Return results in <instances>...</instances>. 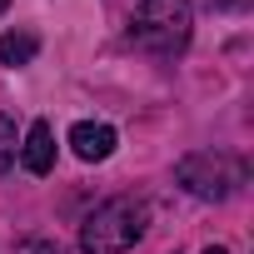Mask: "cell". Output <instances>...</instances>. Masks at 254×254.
Segmentation results:
<instances>
[{
  "mask_svg": "<svg viewBox=\"0 0 254 254\" xmlns=\"http://www.w3.org/2000/svg\"><path fill=\"white\" fill-rule=\"evenodd\" d=\"M175 180L194 194V199H229L244 185V165L229 155H185Z\"/></svg>",
  "mask_w": 254,
  "mask_h": 254,
  "instance_id": "cell-3",
  "label": "cell"
},
{
  "mask_svg": "<svg viewBox=\"0 0 254 254\" xmlns=\"http://www.w3.org/2000/svg\"><path fill=\"white\" fill-rule=\"evenodd\" d=\"M10 165H15V125L0 115V175H5Z\"/></svg>",
  "mask_w": 254,
  "mask_h": 254,
  "instance_id": "cell-7",
  "label": "cell"
},
{
  "mask_svg": "<svg viewBox=\"0 0 254 254\" xmlns=\"http://www.w3.org/2000/svg\"><path fill=\"white\" fill-rule=\"evenodd\" d=\"M204 254H229V249H219V244H209V249H204Z\"/></svg>",
  "mask_w": 254,
  "mask_h": 254,
  "instance_id": "cell-9",
  "label": "cell"
},
{
  "mask_svg": "<svg viewBox=\"0 0 254 254\" xmlns=\"http://www.w3.org/2000/svg\"><path fill=\"white\" fill-rule=\"evenodd\" d=\"M20 165H25V175H50V170H55V130H50L45 120H35L30 130H25Z\"/></svg>",
  "mask_w": 254,
  "mask_h": 254,
  "instance_id": "cell-5",
  "label": "cell"
},
{
  "mask_svg": "<svg viewBox=\"0 0 254 254\" xmlns=\"http://www.w3.org/2000/svg\"><path fill=\"white\" fill-rule=\"evenodd\" d=\"M25 254H60V244H25Z\"/></svg>",
  "mask_w": 254,
  "mask_h": 254,
  "instance_id": "cell-8",
  "label": "cell"
},
{
  "mask_svg": "<svg viewBox=\"0 0 254 254\" xmlns=\"http://www.w3.org/2000/svg\"><path fill=\"white\" fill-rule=\"evenodd\" d=\"M145 239V204L140 199H105L85 224H80V249L85 254H130Z\"/></svg>",
  "mask_w": 254,
  "mask_h": 254,
  "instance_id": "cell-2",
  "label": "cell"
},
{
  "mask_svg": "<svg viewBox=\"0 0 254 254\" xmlns=\"http://www.w3.org/2000/svg\"><path fill=\"white\" fill-rule=\"evenodd\" d=\"M70 150H75L85 165H100V160L115 155V130L100 125V120H80L75 130H70Z\"/></svg>",
  "mask_w": 254,
  "mask_h": 254,
  "instance_id": "cell-4",
  "label": "cell"
},
{
  "mask_svg": "<svg viewBox=\"0 0 254 254\" xmlns=\"http://www.w3.org/2000/svg\"><path fill=\"white\" fill-rule=\"evenodd\" d=\"M5 10H10V0H0V15H5Z\"/></svg>",
  "mask_w": 254,
  "mask_h": 254,
  "instance_id": "cell-10",
  "label": "cell"
},
{
  "mask_svg": "<svg viewBox=\"0 0 254 254\" xmlns=\"http://www.w3.org/2000/svg\"><path fill=\"white\" fill-rule=\"evenodd\" d=\"M194 30V5L190 0H140V10L130 20V45L150 55H180Z\"/></svg>",
  "mask_w": 254,
  "mask_h": 254,
  "instance_id": "cell-1",
  "label": "cell"
},
{
  "mask_svg": "<svg viewBox=\"0 0 254 254\" xmlns=\"http://www.w3.org/2000/svg\"><path fill=\"white\" fill-rule=\"evenodd\" d=\"M40 55V40L30 35V30H10V35H0V65H30Z\"/></svg>",
  "mask_w": 254,
  "mask_h": 254,
  "instance_id": "cell-6",
  "label": "cell"
}]
</instances>
